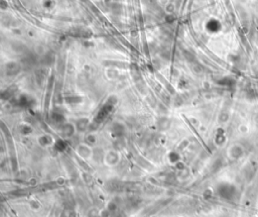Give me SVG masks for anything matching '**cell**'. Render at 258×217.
I'll return each mask as SVG.
<instances>
[{"mask_svg": "<svg viewBox=\"0 0 258 217\" xmlns=\"http://www.w3.org/2000/svg\"><path fill=\"white\" fill-rule=\"evenodd\" d=\"M62 217H75V212L73 211L72 208H66L63 211Z\"/></svg>", "mask_w": 258, "mask_h": 217, "instance_id": "obj_2", "label": "cell"}, {"mask_svg": "<svg viewBox=\"0 0 258 217\" xmlns=\"http://www.w3.org/2000/svg\"><path fill=\"white\" fill-rule=\"evenodd\" d=\"M116 217H126V216H125V214H123V213H119Z\"/></svg>", "mask_w": 258, "mask_h": 217, "instance_id": "obj_4", "label": "cell"}, {"mask_svg": "<svg viewBox=\"0 0 258 217\" xmlns=\"http://www.w3.org/2000/svg\"><path fill=\"white\" fill-rule=\"evenodd\" d=\"M78 154L80 157L84 159H87L90 157V154H91V152H90V148H88L86 146H80L79 148H78Z\"/></svg>", "mask_w": 258, "mask_h": 217, "instance_id": "obj_1", "label": "cell"}, {"mask_svg": "<svg viewBox=\"0 0 258 217\" xmlns=\"http://www.w3.org/2000/svg\"><path fill=\"white\" fill-rule=\"evenodd\" d=\"M40 142L42 143V144H50V138L49 137H44L40 139Z\"/></svg>", "mask_w": 258, "mask_h": 217, "instance_id": "obj_3", "label": "cell"}]
</instances>
